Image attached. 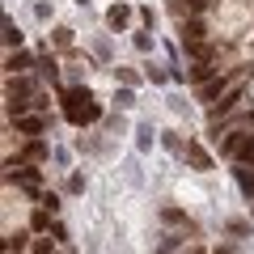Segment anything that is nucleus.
Here are the masks:
<instances>
[{
  "mask_svg": "<svg viewBox=\"0 0 254 254\" xmlns=\"http://www.w3.org/2000/svg\"><path fill=\"white\" fill-rule=\"evenodd\" d=\"M233 157H237L242 165H250V161H254V136H242V144H237Z\"/></svg>",
  "mask_w": 254,
  "mask_h": 254,
  "instance_id": "0eeeda50",
  "label": "nucleus"
},
{
  "mask_svg": "<svg viewBox=\"0 0 254 254\" xmlns=\"http://www.w3.org/2000/svg\"><path fill=\"white\" fill-rule=\"evenodd\" d=\"M187 4H190V9H203V4H208V0H187Z\"/></svg>",
  "mask_w": 254,
  "mask_h": 254,
  "instance_id": "2eb2a0df",
  "label": "nucleus"
},
{
  "mask_svg": "<svg viewBox=\"0 0 254 254\" xmlns=\"http://www.w3.org/2000/svg\"><path fill=\"white\" fill-rule=\"evenodd\" d=\"M187 157H190L195 165H199V170H208V165H212V161H208V153H203L199 144H187Z\"/></svg>",
  "mask_w": 254,
  "mask_h": 254,
  "instance_id": "9d476101",
  "label": "nucleus"
},
{
  "mask_svg": "<svg viewBox=\"0 0 254 254\" xmlns=\"http://www.w3.org/2000/svg\"><path fill=\"white\" fill-rule=\"evenodd\" d=\"M64 102H68V119H72V123H93V119L102 115L98 102H93L85 89H68V93H64Z\"/></svg>",
  "mask_w": 254,
  "mask_h": 254,
  "instance_id": "f257e3e1",
  "label": "nucleus"
},
{
  "mask_svg": "<svg viewBox=\"0 0 254 254\" xmlns=\"http://www.w3.org/2000/svg\"><path fill=\"white\" fill-rule=\"evenodd\" d=\"M233 81H237V76H220V81H208V85L199 89V98H203V102H212L220 89H225V85H233Z\"/></svg>",
  "mask_w": 254,
  "mask_h": 254,
  "instance_id": "39448f33",
  "label": "nucleus"
},
{
  "mask_svg": "<svg viewBox=\"0 0 254 254\" xmlns=\"http://www.w3.org/2000/svg\"><path fill=\"white\" fill-rule=\"evenodd\" d=\"M26 93H30V85H26V81H9V106H13L17 98H26Z\"/></svg>",
  "mask_w": 254,
  "mask_h": 254,
  "instance_id": "f8f14e48",
  "label": "nucleus"
},
{
  "mask_svg": "<svg viewBox=\"0 0 254 254\" xmlns=\"http://www.w3.org/2000/svg\"><path fill=\"white\" fill-rule=\"evenodd\" d=\"M9 178H17V182H26L30 190L38 187V170H34V165H9Z\"/></svg>",
  "mask_w": 254,
  "mask_h": 254,
  "instance_id": "f03ea898",
  "label": "nucleus"
},
{
  "mask_svg": "<svg viewBox=\"0 0 254 254\" xmlns=\"http://www.w3.org/2000/svg\"><path fill=\"white\" fill-rule=\"evenodd\" d=\"M17 131H26V136H38V131H43V119H38V115H21V119H17Z\"/></svg>",
  "mask_w": 254,
  "mask_h": 254,
  "instance_id": "423d86ee",
  "label": "nucleus"
},
{
  "mask_svg": "<svg viewBox=\"0 0 254 254\" xmlns=\"http://www.w3.org/2000/svg\"><path fill=\"white\" fill-rule=\"evenodd\" d=\"M237 187H242L246 195H254V174L250 170H237Z\"/></svg>",
  "mask_w": 254,
  "mask_h": 254,
  "instance_id": "ddd939ff",
  "label": "nucleus"
},
{
  "mask_svg": "<svg viewBox=\"0 0 254 254\" xmlns=\"http://www.w3.org/2000/svg\"><path fill=\"white\" fill-rule=\"evenodd\" d=\"M220 254H233V250H220Z\"/></svg>",
  "mask_w": 254,
  "mask_h": 254,
  "instance_id": "dca6fc26",
  "label": "nucleus"
},
{
  "mask_svg": "<svg viewBox=\"0 0 254 254\" xmlns=\"http://www.w3.org/2000/svg\"><path fill=\"white\" fill-rule=\"evenodd\" d=\"M182 43H203V21L199 17L182 21Z\"/></svg>",
  "mask_w": 254,
  "mask_h": 254,
  "instance_id": "20e7f679",
  "label": "nucleus"
},
{
  "mask_svg": "<svg viewBox=\"0 0 254 254\" xmlns=\"http://www.w3.org/2000/svg\"><path fill=\"white\" fill-rule=\"evenodd\" d=\"M4 68H9V72H21V68H30V55L26 51H13L9 60H4Z\"/></svg>",
  "mask_w": 254,
  "mask_h": 254,
  "instance_id": "1a4fd4ad",
  "label": "nucleus"
},
{
  "mask_svg": "<svg viewBox=\"0 0 254 254\" xmlns=\"http://www.w3.org/2000/svg\"><path fill=\"white\" fill-rule=\"evenodd\" d=\"M127 21H131V9H127V4H115V9L106 13V26H110V30H123Z\"/></svg>",
  "mask_w": 254,
  "mask_h": 254,
  "instance_id": "7ed1b4c3",
  "label": "nucleus"
},
{
  "mask_svg": "<svg viewBox=\"0 0 254 254\" xmlns=\"http://www.w3.org/2000/svg\"><path fill=\"white\" fill-rule=\"evenodd\" d=\"M237 102H242V89H229V93H225V98H220V102H216V115H229V110H233V106H237Z\"/></svg>",
  "mask_w": 254,
  "mask_h": 254,
  "instance_id": "6e6552de",
  "label": "nucleus"
},
{
  "mask_svg": "<svg viewBox=\"0 0 254 254\" xmlns=\"http://www.w3.org/2000/svg\"><path fill=\"white\" fill-rule=\"evenodd\" d=\"M4 43H9V47H17V43H21V30L13 26V17H4Z\"/></svg>",
  "mask_w": 254,
  "mask_h": 254,
  "instance_id": "9b49d317",
  "label": "nucleus"
},
{
  "mask_svg": "<svg viewBox=\"0 0 254 254\" xmlns=\"http://www.w3.org/2000/svg\"><path fill=\"white\" fill-rule=\"evenodd\" d=\"M208 76H212V64H195V68H190V81H208Z\"/></svg>",
  "mask_w": 254,
  "mask_h": 254,
  "instance_id": "4468645a",
  "label": "nucleus"
}]
</instances>
